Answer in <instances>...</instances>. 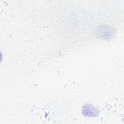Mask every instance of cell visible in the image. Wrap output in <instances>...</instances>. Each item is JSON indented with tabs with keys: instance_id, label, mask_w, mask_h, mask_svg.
<instances>
[{
	"instance_id": "cell-1",
	"label": "cell",
	"mask_w": 124,
	"mask_h": 124,
	"mask_svg": "<svg viewBox=\"0 0 124 124\" xmlns=\"http://www.w3.org/2000/svg\"><path fill=\"white\" fill-rule=\"evenodd\" d=\"M83 114L87 117H95L99 113L98 109L92 105H86L82 109Z\"/></svg>"
}]
</instances>
